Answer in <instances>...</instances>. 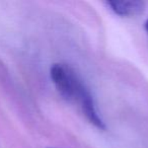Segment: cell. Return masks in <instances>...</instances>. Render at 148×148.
Wrapping results in <instances>:
<instances>
[{"mask_svg": "<svg viewBox=\"0 0 148 148\" xmlns=\"http://www.w3.org/2000/svg\"><path fill=\"white\" fill-rule=\"evenodd\" d=\"M51 78L59 93L68 101H79L88 92L76 73L67 65L54 64L51 67Z\"/></svg>", "mask_w": 148, "mask_h": 148, "instance_id": "1", "label": "cell"}, {"mask_svg": "<svg viewBox=\"0 0 148 148\" xmlns=\"http://www.w3.org/2000/svg\"><path fill=\"white\" fill-rule=\"evenodd\" d=\"M107 5L121 16H134L145 10V3L138 0H113L108 1Z\"/></svg>", "mask_w": 148, "mask_h": 148, "instance_id": "2", "label": "cell"}, {"mask_svg": "<svg viewBox=\"0 0 148 148\" xmlns=\"http://www.w3.org/2000/svg\"><path fill=\"white\" fill-rule=\"evenodd\" d=\"M145 29H146V32L148 33V19L146 21V23H145Z\"/></svg>", "mask_w": 148, "mask_h": 148, "instance_id": "3", "label": "cell"}]
</instances>
